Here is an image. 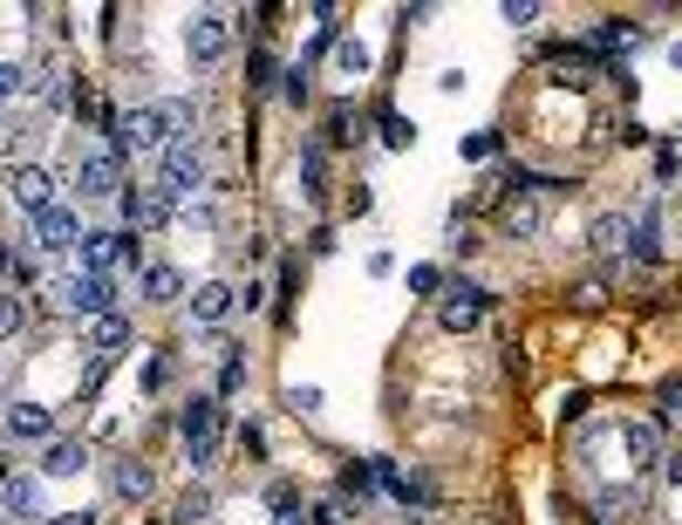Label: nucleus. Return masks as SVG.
<instances>
[{"label":"nucleus","instance_id":"nucleus-1","mask_svg":"<svg viewBox=\"0 0 682 525\" xmlns=\"http://www.w3.org/2000/svg\"><path fill=\"white\" fill-rule=\"evenodd\" d=\"M185 124H191V103H185V96L144 103V109H130V116H116V150H137V157H165V150H171L178 137H191Z\"/></svg>","mask_w":682,"mask_h":525},{"label":"nucleus","instance_id":"nucleus-2","mask_svg":"<svg viewBox=\"0 0 682 525\" xmlns=\"http://www.w3.org/2000/svg\"><path fill=\"white\" fill-rule=\"evenodd\" d=\"M178 437H185V464L206 477L219 464V402L212 396H191L185 410H178Z\"/></svg>","mask_w":682,"mask_h":525},{"label":"nucleus","instance_id":"nucleus-3","mask_svg":"<svg viewBox=\"0 0 682 525\" xmlns=\"http://www.w3.org/2000/svg\"><path fill=\"white\" fill-rule=\"evenodd\" d=\"M212 185V171H206V144L198 137H178L171 150H165V165H157V191L171 198V206H185L191 191H206Z\"/></svg>","mask_w":682,"mask_h":525},{"label":"nucleus","instance_id":"nucleus-4","mask_svg":"<svg viewBox=\"0 0 682 525\" xmlns=\"http://www.w3.org/2000/svg\"><path fill=\"white\" fill-rule=\"evenodd\" d=\"M49 307H55V314H90V321H103V314H116V280L62 273L55 287H49Z\"/></svg>","mask_w":682,"mask_h":525},{"label":"nucleus","instance_id":"nucleus-5","mask_svg":"<svg viewBox=\"0 0 682 525\" xmlns=\"http://www.w3.org/2000/svg\"><path fill=\"white\" fill-rule=\"evenodd\" d=\"M75 191H83V198H124V150H116V144L75 150Z\"/></svg>","mask_w":682,"mask_h":525},{"label":"nucleus","instance_id":"nucleus-6","mask_svg":"<svg viewBox=\"0 0 682 525\" xmlns=\"http://www.w3.org/2000/svg\"><path fill=\"white\" fill-rule=\"evenodd\" d=\"M225 49H232V21H225V14H191V21H185V55H191V69H219Z\"/></svg>","mask_w":682,"mask_h":525},{"label":"nucleus","instance_id":"nucleus-7","mask_svg":"<svg viewBox=\"0 0 682 525\" xmlns=\"http://www.w3.org/2000/svg\"><path fill=\"white\" fill-rule=\"evenodd\" d=\"M485 307H492L485 287H464V280H458V287L437 301V328H444V335H471L478 321H485Z\"/></svg>","mask_w":682,"mask_h":525},{"label":"nucleus","instance_id":"nucleus-8","mask_svg":"<svg viewBox=\"0 0 682 525\" xmlns=\"http://www.w3.org/2000/svg\"><path fill=\"white\" fill-rule=\"evenodd\" d=\"M8 198H14L28 219H42V212H55V178H49L42 165H14V171H8Z\"/></svg>","mask_w":682,"mask_h":525},{"label":"nucleus","instance_id":"nucleus-9","mask_svg":"<svg viewBox=\"0 0 682 525\" xmlns=\"http://www.w3.org/2000/svg\"><path fill=\"white\" fill-rule=\"evenodd\" d=\"M171 198L157 191V185H137V191H124V219H130V232H165L171 225Z\"/></svg>","mask_w":682,"mask_h":525},{"label":"nucleus","instance_id":"nucleus-10","mask_svg":"<svg viewBox=\"0 0 682 525\" xmlns=\"http://www.w3.org/2000/svg\"><path fill=\"white\" fill-rule=\"evenodd\" d=\"M546 232V198L526 191V178H518V191L505 198V239H539Z\"/></svg>","mask_w":682,"mask_h":525},{"label":"nucleus","instance_id":"nucleus-11","mask_svg":"<svg viewBox=\"0 0 682 525\" xmlns=\"http://www.w3.org/2000/svg\"><path fill=\"white\" fill-rule=\"evenodd\" d=\"M232 307H239L232 280H206V287H191V321H198V328H225Z\"/></svg>","mask_w":682,"mask_h":525},{"label":"nucleus","instance_id":"nucleus-12","mask_svg":"<svg viewBox=\"0 0 682 525\" xmlns=\"http://www.w3.org/2000/svg\"><path fill=\"white\" fill-rule=\"evenodd\" d=\"M615 437H621V451H628V464H634V471H655V464L669 458V451H662V430H655L649 417H628Z\"/></svg>","mask_w":682,"mask_h":525},{"label":"nucleus","instance_id":"nucleus-13","mask_svg":"<svg viewBox=\"0 0 682 525\" xmlns=\"http://www.w3.org/2000/svg\"><path fill=\"white\" fill-rule=\"evenodd\" d=\"M69 246H83V219H75L69 206L34 219V253H69Z\"/></svg>","mask_w":682,"mask_h":525},{"label":"nucleus","instance_id":"nucleus-14","mask_svg":"<svg viewBox=\"0 0 682 525\" xmlns=\"http://www.w3.org/2000/svg\"><path fill=\"white\" fill-rule=\"evenodd\" d=\"M109 492L124 498V505H144V498L157 492V471H150L144 458H109Z\"/></svg>","mask_w":682,"mask_h":525},{"label":"nucleus","instance_id":"nucleus-15","mask_svg":"<svg viewBox=\"0 0 682 525\" xmlns=\"http://www.w3.org/2000/svg\"><path fill=\"white\" fill-rule=\"evenodd\" d=\"M8 437H21V443H55V410H49V402H8Z\"/></svg>","mask_w":682,"mask_h":525},{"label":"nucleus","instance_id":"nucleus-16","mask_svg":"<svg viewBox=\"0 0 682 525\" xmlns=\"http://www.w3.org/2000/svg\"><path fill=\"white\" fill-rule=\"evenodd\" d=\"M587 246H594L600 260H615V253H628V246H634V225H628L621 212H600V219L587 225Z\"/></svg>","mask_w":682,"mask_h":525},{"label":"nucleus","instance_id":"nucleus-17","mask_svg":"<svg viewBox=\"0 0 682 525\" xmlns=\"http://www.w3.org/2000/svg\"><path fill=\"white\" fill-rule=\"evenodd\" d=\"M130 342V321L124 314H103V321H90V335H83V348L96 355V361H109L116 348H124Z\"/></svg>","mask_w":682,"mask_h":525},{"label":"nucleus","instance_id":"nucleus-18","mask_svg":"<svg viewBox=\"0 0 682 525\" xmlns=\"http://www.w3.org/2000/svg\"><path fill=\"white\" fill-rule=\"evenodd\" d=\"M90 464V451H83V437H55L49 451H42V477H75Z\"/></svg>","mask_w":682,"mask_h":525},{"label":"nucleus","instance_id":"nucleus-19","mask_svg":"<svg viewBox=\"0 0 682 525\" xmlns=\"http://www.w3.org/2000/svg\"><path fill=\"white\" fill-rule=\"evenodd\" d=\"M0 512H8V518H42V484H34V477H8V484H0Z\"/></svg>","mask_w":682,"mask_h":525},{"label":"nucleus","instance_id":"nucleus-20","mask_svg":"<svg viewBox=\"0 0 682 525\" xmlns=\"http://www.w3.org/2000/svg\"><path fill=\"white\" fill-rule=\"evenodd\" d=\"M116 260H124V239H116V232H83V273L109 280Z\"/></svg>","mask_w":682,"mask_h":525},{"label":"nucleus","instance_id":"nucleus-21","mask_svg":"<svg viewBox=\"0 0 682 525\" xmlns=\"http://www.w3.org/2000/svg\"><path fill=\"white\" fill-rule=\"evenodd\" d=\"M178 294H185V273L165 266V260H150V266H144V301H150V307H171Z\"/></svg>","mask_w":682,"mask_h":525},{"label":"nucleus","instance_id":"nucleus-22","mask_svg":"<svg viewBox=\"0 0 682 525\" xmlns=\"http://www.w3.org/2000/svg\"><path fill=\"white\" fill-rule=\"evenodd\" d=\"M335 69L348 75V83H363V75H369V49H363V42H348V34H342V42H335Z\"/></svg>","mask_w":682,"mask_h":525},{"label":"nucleus","instance_id":"nucleus-23","mask_svg":"<svg viewBox=\"0 0 682 525\" xmlns=\"http://www.w3.org/2000/svg\"><path fill=\"white\" fill-rule=\"evenodd\" d=\"M178 518H185V525L212 518V492H206V484H185V498H178Z\"/></svg>","mask_w":682,"mask_h":525},{"label":"nucleus","instance_id":"nucleus-24","mask_svg":"<svg viewBox=\"0 0 682 525\" xmlns=\"http://www.w3.org/2000/svg\"><path fill=\"white\" fill-rule=\"evenodd\" d=\"M34 90V75L21 69V62H0V103H14V96H28Z\"/></svg>","mask_w":682,"mask_h":525},{"label":"nucleus","instance_id":"nucleus-25","mask_svg":"<svg viewBox=\"0 0 682 525\" xmlns=\"http://www.w3.org/2000/svg\"><path fill=\"white\" fill-rule=\"evenodd\" d=\"M594 42H600V49H621V42L634 49V42H641V28H634V21H600V34H594Z\"/></svg>","mask_w":682,"mask_h":525},{"label":"nucleus","instance_id":"nucleus-26","mask_svg":"<svg viewBox=\"0 0 682 525\" xmlns=\"http://www.w3.org/2000/svg\"><path fill=\"white\" fill-rule=\"evenodd\" d=\"M21 321H28V301L21 294H0V342L21 335Z\"/></svg>","mask_w":682,"mask_h":525},{"label":"nucleus","instance_id":"nucleus-27","mask_svg":"<svg viewBox=\"0 0 682 525\" xmlns=\"http://www.w3.org/2000/svg\"><path fill=\"white\" fill-rule=\"evenodd\" d=\"M287 410H294V417H321V389H314V382H294V389H287Z\"/></svg>","mask_w":682,"mask_h":525},{"label":"nucleus","instance_id":"nucleus-28","mask_svg":"<svg viewBox=\"0 0 682 525\" xmlns=\"http://www.w3.org/2000/svg\"><path fill=\"white\" fill-rule=\"evenodd\" d=\"M301 191H307V198H321V144H307V150H301Z\"/></svg>","mask_w":682,"mask_h":525},{"label":"nucleus","instance_id":"nucleus-29","mask_svg":"<svg viewBox=\"0 0 682 525\" xmlns=\"http://www.w3.org/2000/svg\"><path fill=\"white\" fill-rule=\"evenodd\" d=\"M499 21H512V28H533V21H539V0H505V8H499Z\"/></svg>","mask_w":682,"mask_h":525},{"label":"nucleus","instance_id":"nucleus-30","mask_svg":"<svg viewBox=\"0 0 682 525\" xmlns=\"http://www.w3.org/2000/svg\"><path fill=\"white\" fill-rule=\"evenodd\" d=\"M662 417H669V423H682V376H669V382H662Z\"/></svg>","mask_w":682,"mask_h":525},{"label":"nucleus","instance_id":"nucleus-31","mask_svg":"<svg viewBox=\"0 0 682 525\" xmlns=\"http://www.w3.org/2000/svg\"><path fill=\"white\" fill-rule=\"evenodd\" d=\"M410 137H417V130H410V124H403V116H382V144H389V150H403V144H410Z\"/></svg>","mask_w":682,"mask_h":525},{"label":"nucleus","instance_id":"nucleus-32","mask_svg":"<svg viewBox=\"0 0 682 525\" xmlns=\"http://www.w3.org/2000/svg\"><path fill=\"white\" fill-rule=\"evenodd\" d=\"M437 287H444V273H437V266H410V294H437Z\"/></svg>","mask_w":682,"mask_h":525},{"label":"nucleus","instance_id":"nucleus-33","mask_svg":"<svg viewBox=\"0 0 682 525\" xmlns=\"http://www.w3.org/2000/svg\"><path fill=\"white\" fill-rule=\"evenodd\" d=\"M49 525H96L90 505H69V512H49Z\"/></svg>","mask_w":682,"mask_h":525},{"label":"nucleus","instance_id":"nucleus-34","mask_svg":"<svg viewBox=\"0 0 682 525\" xmlns=\"http://www.w3.org/2000/svg\"><path fill=\"white\" fill-rule=\"evenodd\" d=\"M574 301H580V307H600V301H608V287H600V280H580Z\"/></svg>","mask_w":682,"mask_h":525},{"label":"nucleus","instance_id":"nucleus-35","mask_svg":"<svg viewBox=\"0 0 682 525\" xmlns=\"http://www.w3.org/2000/svg\"><path fill=\"white\" fill-rule=\"evenodd\" d=\"M287 103H307V69H287Z\"/></svg>","mask_w":682,"mask_h":525},{"label":"nucleus","instance_id":"nucleus-36","mask_svg":"<svg viewBox=\"0 0 682 525\" xmlns=\"http://www.w3.org/2000/svg\"><path fill=\"white\" fill-rule=\"evenodd\" d=\"M273 525H314V518H307L301 505H287V498H280V518H273Z\"/></svg>","mask_w":682,"mask_h":525},{"label":"nucleus","instance_id":"nucleus-37","mask_svg":"<svg viewBox=\"0 0 682 525\" xmlns=\"http://www.w3.org/2000/svg\"><path fill=\"white\" fill-rule=\"evenodd\" d=\"M662 471H669V484H682V451H669V458H662Z\"/></svg>","mask_w":682,"mask_h":525},{"label":"nucleus","instance_id":"nucleus-38","mask_svg":"<svg viewBox=\"0 0 682 525\" xmlns=\"http://www.w3.org/2000/svg\"><path fill=\"white\" fill-rule=\"evenodd\" d=\"M669 69H675V75H682V42H669Z\"/></svg>","mask_w":682,"mask_h":525},{"label":"nucleus","instance_id":"nucleus-39","mask_svg":"<svg viewBox=\"0 0 682 525\" xmlns=\"http://www.w3.org/2000/svg\"><path fill=\"white\" fill-rule=\"evenodd\" d=\"M0 484H8V458H0Z\"/></svg>","mask_w":682,"mask_h":525}]
</instances>
